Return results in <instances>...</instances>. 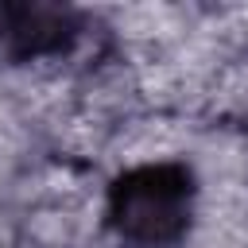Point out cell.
Returning <instances> with one entry per match:
<instances>
[{
  "instance_id": "1",
  "label": "cell",
  "mask_w": 248,
  "mask_h": 248,
  "mask_svg": "<svg viewBox=\"0 0 248 248\" xmlns=\"http://www.w3.org/2000/svg\"><path fill=\"white\" fill-rule=\"evenodd\" d=\"M194 217V174L182 163H143L108 190V225L132 248H170Z\"/></svg>"
},
{
  "instance_id": "2",
  "label": "cell",
  "mask_w": 248,
  "mask_h": 248,
  "mask_svg": "<svg viewBox=\"0 0 248 248\" xmlns=\"http://www.w3.org/2000/svg\"><path fill=\"white\" fill-rule=\"evenodd\" d=\"M78 39V16L62 4H0V62L62 54Z\"/></svg>"
}]
</instances>
